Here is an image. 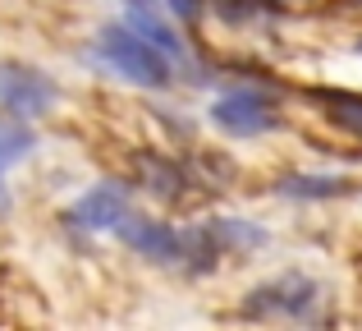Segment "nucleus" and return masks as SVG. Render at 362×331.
Listing matches in <instances>:
<instances>
[{
  "instance_id": "nucleus-1",
  "label": "nucleus",
  "mask_w": 362,
  "mask_h": 331,
  "mask_svg": "<svg viewBox=\"0 0 362 331\" xmlns=\"http://www.w3.org/2000/svg\"><path fill=\"white\" fill-rule=\"evenodd\" d=\"M97 60L106 69H115L119 79L138 83V88H165L170 74H175V64H170L175 55L138 28H106L97 37Z\"/></svg>"
},
{
  "instance_id": "nucleus-2",
  "label": "nucleus",
  "mask_w": 362,
  "mask_h": 331,
  "mask_svg": "<svg viewBox=\"0 0 362 331\" xmlns=\"http://www.w3.org/2000/svg\"><path fill=\"white\" fill-rule=\"evenodd\" d=\"M326 286L312 281L308 271H284V276L262 281L257 290H247L243 318H284V322H308L317 313Z\"/></svg>"
},
{
  "instance_id": "nucleus-3",
  "label": "nucleus",
  "mask_w": 362,
  "mask_h": 331,
  "mask_svg": "<svg viewBox=\"0 0 362 331\" xmlns=\"http://www.w3.org/2000/svg\"><path fill=\"white\" fill-rule=\"evenodd\" d=\"M211 125L234 134V138H257V134H271L280 125V111H275V101L239 88V92H221L211 101Z\"/></svg>"
},
{
  "instance_id": "nucleus-4",
  "label": "nucleus",
  "mask_w": 362,
  "mask_h": 331,
  "mask_svg": "<svg viewBox=\"0 0 362 331\" xmlns=\"http://www.w3.org/2000/svg\"><path fill=\"white\" fill-rule=\"evenodd\" d=\"M60 101L55 79H46L42 69H28V64H0V106L14 111V116L33 120Z\"/></svg>"
},
{
  "instance_id": "nucleus-5",
  "label": "nucleus",
  "mask_w": 362,
  "mask_h": 331,
  "mask_svg": "<svg viewBox=\"0 0 362 331\" xmlns=\"http://www.w3.org/2000/svg\"><path fill=\"white\" fill-rule=\"evenodd\" d=\"M115 235L133 253H142V258H151V262H179L184 258V230H175V225H165V221H151V216L129 212L115 225Z\"/></svg>"
},
{
  "instance_id": "nucleus-6",
  "label": "nucleus",
  "mask_w": 362,
  "mask_h": 331,
  "mask_svg": "<svg viewBox=\"0 0 362 331\" xmlns=\"http://www.w3.org/2000/svg\"><path fill=\"white\" fill-rule=\"evenodd\" d=\"M64 216H69V225H78V230H115L124 216H129V189L115 184V179H106V184L88 189Z\"/></svg>"
},
{
  "instance_id": "nucleus-7",
  "label": "nucleus",
  "mask_w": 362,
  "mask_h": 331,
  "mask_svg": "<svg viewBox=\"0 0 362 331\" xmlns=\"http://www.w3.org/2000/svg\"><path fill=\"white\" fill-rule=\"evenodd\" d=\"M275 193L298 198V203H326V198L354 193V179L349 175H284L280 184H275Z\"/></svg>"
},
{
  "instance_id": "nucleus-8",
  "label": "nucleus",
  "mask_w": 362,
  "mask_h": 331,
  "mask_svg": "<svg viewBox=\"0 0 362 331\" xmlns=\"http://www.w3.org/2000/svg\"><path fill=\"white\" fill-rule=\"evenodd\" d=\"M211 230H216V240H221L225 249H239V253L266 244V230L252 225V221H243V216H211Z\"/></svg>"
},
{
  "instance_id": "nucleus-9",
  "label": "nucleus",
  "mask_w": 362,
  "mask_h": 331,
  "mask_svg": "<svg viewBox=\"0 0 362 331\" xmlns=\"http://www.w3.org/2000/svg\"><path fill=\"white\" fill-rule=\"evenodd\" d=\"M321 101H326V116L335 120L339 129H349V134L362 138V97L354 92H317Z\"/></svg>"
},
{
  "instance_id": "nucleus-10",
  "label": "nucleus",
  "mask_w": 362,
  "mask_h": 331,
  "mask_svg": "<svg viewBox=\"0 0 362 331\" xmlns=\"http://www.w3.org/2000/svg\"><path fill=\"white\" fill-rule=\"evenodd\" d=\"M170 9H175L179 18H193L197 14V0H170Z\"/></svg>"
},
{
  "instance_id": "nucleus-11",
  "label": "nucleus",
  "mask_w": 362,
  "mask_h": 331,
  "mask_svg": "<svg viewBox=\"0 0 362 331\" xmlns=\"http://www.w3.org/2000/svg\"><path fill=\"white\" fill-rule=\"evenodd\" d=\"M5 170H9V162L0 157V179H5ZM5 207H9V193H5V184H0V212H5Z\"/></svg>"
},
{
  "instance_id": "nucleus-12",
  "label": "nucleus",
  "mask_w": 362,
  "mask_h": 331,
  "mask_svg": "<svg viewBox=\"0 0 362 331\" xmlns=\"http://www.w3.org/2000/svg\"><path fill=\"white\" fill-rule=\"evenodd\" d=\"M129 9H151V0H124Z\"/></svg>"
},
{
  "instance_id": "nucleus-13",
  "label": "nucleus",
  "mask_w": 362,
  "mask_h": 331,
  "mask_svg": "<svg viewBox=\"0 0 362 331\" xmlns=\"http://www.w3.org/2000/svg\"><path fill=\"white\" fill-rule=\"evenodd\" d=\"M358 51H362V42H358Z\"/></svg>"
}]
</instances>
